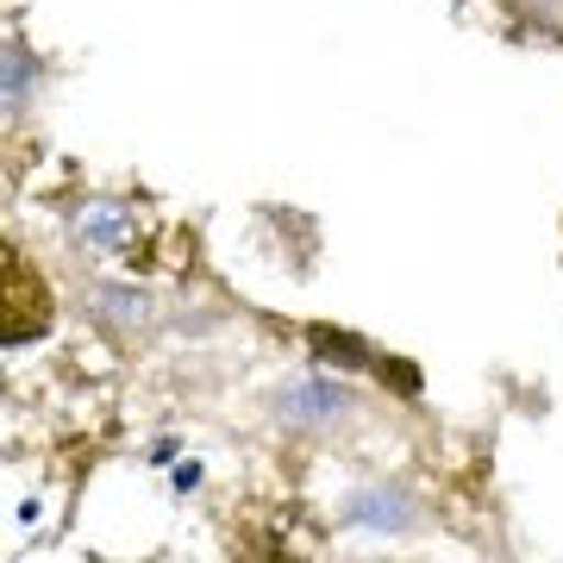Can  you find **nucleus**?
<instances>
[{"label":"nucleus","instance_id":"nucleus-1","mask_svg":"<svg viewBox=\"0 0 563 563\" xmlns=\"http://www.w3.org/2000/svg\"><path fill=\"white\" fill-rule=\"evenodd\" d=\"M32 325H44V295L38 282L25 276V263L0 244V344L25 339Z\"/></svg>","mask_w":563,"mask_h":563},{"label":"nucleus","instance_id":"nucleus-2","mask_svg":"<svg viewBox=\"0 0 563 563\" xmlns=\"http://www.w3.org/2000/svg\"><path fill=\"white\" fill-rule=\"evenodd\" d=\"M307 339H313V351H320V357L344 363V369H363V363H369V344L351 339V332H339V325H313Z\"/></svg>","mask_w":563,"mask_h":563},{"label":"nucleus","instance_id":"nucleus-3","mask_svg":"<svg viewBox=\"0 0 563 563\" xmlns=\"http://www.w3.org/2000/svg\"><path fill=\"white\" fill-rule=\"evenodd\" d=\"M25 88H32V57L13 51V44H0V107H20Z\"/></svg>","mask_w":563,"mask_h":563},{"label":"nucleus","instance_id":"nucleus-4","mask_svg":"<svg viewBox=\"0 0 563 563\" xmlns=\"http://www.w3.org/2000/svg\"><path fill=\"white\" fill-rule=\"evenodd\" d=\"M376 369H383L388 395H401V401H413V395H420V369H413V363H401V357H376Z\"/></svg>","mask_w":563,"mask_h":563}]
</instances>
